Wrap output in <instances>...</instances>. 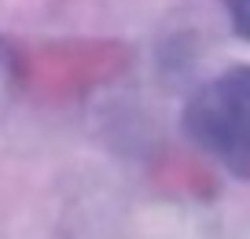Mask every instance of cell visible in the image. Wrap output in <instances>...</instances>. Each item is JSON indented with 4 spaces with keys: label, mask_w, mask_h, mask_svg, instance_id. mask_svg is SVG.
Listing matches in <instances>:
<instances>
[{
    "label": "cell",
    "mask_w": 250,
    "mask_h": 239,
    "mask_svg": "<svg viewBox=\"0 0 250 239\" xmlns=\"http://www.w3.org/2000/svg\"><path fill=\"white\" fill-rule=\"evenodd\" d=\"M184 132L221 170L250 180V66L206 81L184 107Z\"/></svg>",
    "instance_id": "6da1fadb"
},
{
    "label": "cell",
    "mask_w": 250,
    "mask_h": 239,
    "mask_svg": "<svg viewBox=\"0 0 250 239\" xmlns=\"http://www.w3.org/2000/svg\"><path fill=\"white\" fill-rule=\"evenodd\" d=\"M225 11H228L232 30L239 33L243 41H250V0H225Z\"/></svg>",
    "instance_id": "7a4b0ae2"
}]
</instances>
